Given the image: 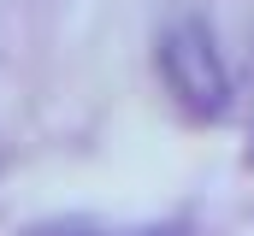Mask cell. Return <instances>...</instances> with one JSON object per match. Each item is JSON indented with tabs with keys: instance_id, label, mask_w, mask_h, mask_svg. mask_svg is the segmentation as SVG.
Listing matches in <instances>:
<instances>
[{
	"instance_id": "cell-1",
	"label": "cell",
	"mask_w": 254,
	"mask_h": 236,
	"mask_svg": "<svg viewBox=\"0 0 254 236\" xmlns=\"http://www.w3.org/2000/svg\"><path fill=\"white\" fill-rule=\"evenodd\" d=\"M154 65H160V83H166V95L178 101L184 118L213 124V118L231 113V71H225V54H219L213 30L201 18L166 24L160 42H154Z\"/></svg>"
},
{
	"instance_id": "cell-2",
	"label": "cell",
	"mask_w": 254,
	"mask_h": 236,
	"mask_svg": "<svg viewBox=\"0 0 254 236\" xmlns=\"http://www.w3.org/2000/svg\"><path fill=\"white\" fill-rule=\"evenodd\" d=\"M249 160H254V142H249Z\"/></svg>"
}]
</instances>
